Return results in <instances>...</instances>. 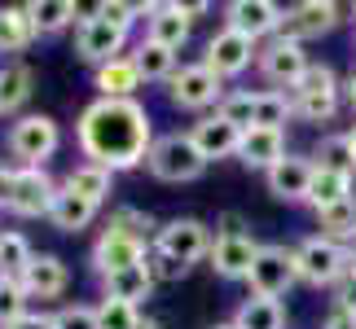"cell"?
<instances>
[{"mask_svg":"<svg viewBox=\"0 0 356 329\" xmlns=\"http://www.w3.org/2000/svg\"><path fill=\"white\" fill-rule=\"evenodd\" d=\"M75 145L84 162H97L106 171H128L141 167L149 145H154V123H149L141 101H111L97 97L84 106V115L75 123Z\"/></svg>","mask_w":356,"mask_h":329,"instance_id":"cell-1","label":"cell"},{"mask_svg":"<svg viewBox=\"0 0 356 329\" xmlns=\"http://www.w3.org/2000/svg\"><path fill=\"white\" fill-rule=\"evenodd\" d=\"M259 255V242L251 237V224L238 215V211H225L220 224H216V237H211V268L216 277L225 281H246L251 277V264Z\"/></svg>","mask_w":356,"mask_h":329,"instance_id":"cell-2","label":"cell"},{"mask_svg":"<svg viewBox=\"0 0 356 329\" xmlns=\"http://www.w3.org/2000/svg\"><path fill=\"white\" fill-rule=\"evenodd\" d=\"M145 167L163 185H189L207 171V158L198 154V145L189 141V132H163V136H154V145H149Z\"/></svg>","mask_w":356,"mask_h":329,"instance_id":"cell-3","label":"cell"},{"mask_svg":"<svg viewBox=\"0 0 356 329\" xmlns=\"http://www.w3.org/2000/svg\"><path fill=\"white\" fill-rule=\"evenodd\" d=\"M5 145H9L13 167H44L62 145V128L49 115H22V119L9 123Z\"/></svg>","mask_w":356,"mask_h":329,"instance_id":"cell-4","label":"cell"},{"mask_svg":"<svg viewBox=\"0 0 356 329\" xmlns=\"http://www.w3.org/2000/svg\"><path fill=\"white\" fill-rule=\"evenodd\" d=\"M295 264H299V281H308V285H317V290H339V281L348 277V251H343V242H334V237H304L299 242V251H295Z\"/></svg>","mask_w":356,"mask_h":329,"instance_id":"cell-5","label":"cell"},{"mask_svg":"<svg viewBox=\"0 0 356 329\" xmlns=\"http://www.w3.org/2000/svg\"><path fill=\"white\" fill-rule=\"evenodd\" d=\"M339 92H343V88H339V75L325 62H312L308 75L291 88L295 119H304V123H330L334 110H339Z\"/></svg>","mask_w":356,"mask_h":329,"instance_id":"cell-6","label":"cell"},{"mask_svg":"<svg viewBox=\"0 0 356 329\" xmlns=\"http://www.w3.org/2000/svg\"><path fill=\"white\" fill-rule=\"evenodd\" d=\"M154 251H163V255H172L176 264H185V268H194L198 259H207L211 255V228L202 224V219H189V215H181V219H168L159 233H154Z\"/></svg>","mask_w":356,"mask_h":329,"instance_id":"cell-7","label":"cell"},{"mask_svg":"<svg viewBox=\"0 0 356 329\" xmlns=\"http://www.w3.org/2000/svg\"><path fill=\"white\" fill-rule=\"evenodd\" d=\"M123 44H128V31H119L115 22L97 18V9L92 13H79L75 22V58L88 62V66H106L123 58Z\"/></svg>","mask_w":356,"mask_h":329,"instance_id":"cell-8","label":"cell"},{"mask_svg":"<svg viewBox=\"0 0 356 329\" xmlns=\"http://www.w3.org/2000/svg\"><path fill=\"white\" fill-rule=\"evenodd\" d=\"M168 97L176 110H220L225 101V79H216L202 62L194 66H176V75L168 79Z\"/></svg>","mask_w":356,"mask_h":329,"instance_id":"cell-9","label":"cell"},{"mask_svg":"<svg viewBox=\"0 0 356 329\" xmlns=\"http://www.w3.org/2000/svg\"><path fill=\"white\" fill-rule=\"evenodd\" d=\"M246 281H251V294H259V298H282L299 281L295 251H286V246H259Z\"/></svg>","mask_w":356,"mask_h":329,"instance_id":"cell-10","label":"cell"},{"mask_svg":"<svg viewBox=\"0 0 356 329\" xmlns=\"http://www.w3.org/2000/svg\"><path fill=\"white\" fill-rule=\"evenodd\" d=\"M259 75L268 79V84H277V88H295L299 79L308 75V49L304 44H295V40H282V35H273L264 49H259Z\"/></svg>","mask_w":356,"mask_h":329,"instance_id":"cell-11","label":"cell"},{"mask_svg":"<svg viewBox=\"0 0 356 329\" xmlns=\"http://www.w3.org/2000/svg\"><path fill=\"white\" fill-rule=\"evenodd\" d=\"M58 189H62V185H53V176H49L44 167H18V176H13L9 211L22 215V219H49Z\"/></svg>","mask_w":356,"mask_h":329,"instance_id":"cell-12","label":"cell"},{"mask_svg":"<svg viewBox=\"0 0 356 329\" xmlns=\"http://www.w3.org/2000/svg\"><path fill=\"white\" fill-rule=\"evenodd\" d=\"M255 58H259L255 40H246V35H238V31H229V26H220V31L207 40L202 66H207L216 79H234V75H242Z\"/></svg>","mask_w":356,"mask_h":329,"instance_id":"cell-13","label":"cell"},{"mask_svg":"<svg viewBox=\"0 0 356 329\" xmlns=\"http://www.w3.org/2000/svg\"><path fill=\"white\" fill-rule=\"evenodd\" d=\"M282 18H286V9L282 5H273V0H229L225 5V26L229 31H238L246 40H273L282 31Z\"/></svg>","mask_w":356,"mask_h":329,"instance_id":"cell-14","label":"cell"},{"mask_svg":"<svg viewBox=\"0 0 356 329\" xmlns=\"http://www.w3.org/2000/svg\"><path fill=\"white\" fill-rule=\"evenodd\" d=\"M145 255H149V246L145 237H132V233H123V228H106L97 246H92V268L102 272V277H111V272H123V268H136V264H145Z\"/></svg>","mask_w":356,"mask_h":329,"instance_id":"cell-15","label":"cell"},{"mask_svg":"<svg viewBox=\"0 0 356 329\" xmlns=\"http://www.w3.org/2000/svg\"><path fill=\"white\" fill-rule=\"evenodd\" d=\"M334 26H339V5H330V0H299V5L286 9L277 35L304 44V40H317L325 31H334Z\"/></svg>","mask_w":356,"mask_h":329,"instance_id":"cell-16","label":"cell"},{"mask_svg":"<svg viewBox=\"0 0 356 329\" xmlns=\"http://www.w3.org/2000/svg\"><path fill=\"white\" fill-rule=\"evenodd\" d=\"M312 171H317V162H312V158H304V154H286L277 167H268V171H264L268 194L277 198V202H308Z\"/></svg>","mask_w":356,"mask_h":329,"instance_id":"cell-17","label":"cell"},{"mask_svg":"<svg viewBox=\"0 0 356 329\" xmlns=\"http://www.w3.org/2000/svg\"><path fill=\"white\" fill-rule=\"evenodd\" d=\"M189 141L198 145V154L207 162H220V158H238V145H242V128H234L229 119L220 115H207L189 128Z\"/></svg>","mask_w":356,"mask_h":329,"instance_id":"cell-18","label":"cell"},{"mask_svg":"<svg viewBox=\"0 0 356 329\" xmlns=\"http://www.w3.org/2000/svg\"><path fill=\"white\" fill-rule=\"evenodd\" d=\"M286 158V132H273V128H246L242 132V145H238V162L242 167H255V171H268Z\"/></svg>","mask_w":356,"mask_h":329,"instance_id":"cell-19","label":"cell"},{"mask_svg":"<svg viewBox=\"0 0 356 329\" xmlns=\"http://www.w3.org/2000/svg\"><path fill=\"white\" fill-rule=\"evenodd\" d=\"M18 281H22L26 298H58L66 290V281H71V272H66V264L58 255H35Z\"/></svg>","mask_w":356,"mask_h":329,"instance_id":"cell-20","label":"cell"},{"mask_svg":"<svg viewBox=\"0 0 356 329\" xmlns=\"http://www.w3.org/2000/svg\"><path fill=\"white\" fill-rule=\"evenodd\" d=\"M145 40H154V44L172 49V53H181L185 40H189L185 9L181 5H154V9H149V18H145Z\"/></svg>","mask_w":356,"mask_h":329,"instance_id":"cell-21","label":"cell"},{"mask_svg":"<svg viewBox=\"0 0 356 329\" xmlns=\"http://www.w3.org/2000/svg\"><path fill=\"white\" fill-rule=\"evenodd\" d=\"M102 298H115V303H128V307H141L149 294H154V277H149L145 264L136 268H123V272H111V277H102Z\"/></svg>","mask_w":356,"mask_h":329,"instance_id":"cell-22","label":"cell"},{"mask_svg":"<svg viewBox=\"0 0 356 329\" xmlns=\"http://www.w3.org/2000/svg\"><path fill=\"white\" fill-rule=\"evenodd\" d=\"M92 84H97V92H102V97H111V101H132V92L141 88V75H136L132 58L123 53V58L97 66V79H92Z\"/></svg>","mask_w":356,"mask_h":329,"instance_id":"cell-23","label":"cell"},{"mask_svg":"<svg viewBox=\"0 0 356 329\" xmlns=\"http://www.w3.org/2000/svg\"><path fill=\"white\" fill-rule=\"evenodd\" d=\"M35 92V71L26 62H5L0 66V115H13L31 101Z\"/></svg>","mask_w":356,"mask_h":329,"instance_id":"cell-24","label":"cell"},{"mask_svg":"<svg viewBox=\"0 0 356 329\" xmlns=\"http://www.w3.org/2000/svg\"><path fill=\"white\" fill-rule=\"evenodd\" d=\"M128 58L136 66V75H141V84H168V79L176 75V53L154 44V40H141Z\"/></svg>","mask_w":356,"mask_h":329,"instance_id":"cell-25","label":"cell"},{"mask_svg":"<svg viewBox=\"0 0 356 329\" xmlns=\"http://www.w3.org/2000/svg\"><path fill=\"white\" fill-rule=\"evenodd\" d=\"M92 219H97V207H92V202H84L79 194H71V189H58L53 211H49L53 228H58V233H84Z\"/></svg>","mask_w":356,"mask_h":329,"instance_id":"cell-26","label":"cell"},{"mask_svg":"<svg viewBox=\"0 0 356 329\" xmlns=\"http://www.w3.org/2000/svg\"><path fill=\"white\" fill-rule=\"evenodd\" d=\"M62 189H71V194H79L84 202L102 207V202L111 198V189H115V171L97 167V162H79V167H71V176H66Z\"/></svg>","mask_w":356,"mask_h":329,"instance_id":"cell-27","label":"cell"},{"mask_svg":"<svg viewBox=\"0 0 356 329\" xmlns=\"http://www.w3.org/2000/svg\"><path fill=\"white\" fill-rule=\"evenodd\" d=\"M234 329H286V307L282 298H242L234 312Z\"/></svg>","mask_w":356,"mask_h":329,"instance_id":"cell-28","label":"cell"},{"mask_svg":"<svg viewBox=\"0 0 356 329\" xmlns=\"http://www.w3.org/2000/svg\"><path fill=\"white\" fill-rule=\"evenodd\" d=\"M26 13H31L35 35H58L71 22H79V5H75V0H31Z\"/></svg>","mask_w":356,"mask_h":329,"instance_id":"cell-29","label":"cell"},{"mask_svg":"<svg viewBox=\"0 0 356 329\" xmlns=\"http://www.w3.org/2000/svg\"><path fill=\"white\" fill-rule=\"evenodd\" d=\"M31 40H35V26H31L26 5H5L0 9V58H5V53L31 49Z\"/></svg>","mask_w":356,"mask_h":329,"instance_id":"cell-30","label":"cell"},{"mask_svg":"<svg viewBox=\"0 0 356 329\" xmlns=\"http://www.w3.org/2000/svg\"><path fill=\"white\" fill-rule=\"evenodd\" d=\"M295 119V97L282 88H264L255 97V128H273V132H286V123Z\"/></svg>","mask_w":356,"mask_h":329,"instance_id":"cell-31","label":"cell"},{"mask_svg":"<svg viewBox=\"0 0 356 329\" xmlns=\"http://www.w3.org/2000/svg\"><path fill=\"white\" fill-rule=\"evenodd\" d=\"M317 167L325 171H339V176H348V180H356V149L348 141V132H334V136H321V145H317Z\"/></svg>","mask_w":356,"mask_h":329,"instance_id":"cell-32","label":"cell"},{"mask_svg":"<svg viewBox=\"0 0 356 329\" xmlns=\"http://www.w3.org/2000/svg\"><path fill=\"white\" fill-rule=\"evenodd\" d=\"M343 198H352V180H348V176L325 171V167L312 171V185H308V207L312 211H325V207H334V202H343Z\"/></svg>","mask_w":356,"mask_h":329,"instance_id":"cell-33","label":"cell"},{"mask_svg":"<svg viewBox=\"0 0 356 329\" xmlns=\"http://www.w3.org/2000/svg\"><path fill=\"white\" fill-rule=\"evenodd\" d=\"M31 259H35V251H31V242H26L22 233H0V277L18 281Z\"/></svg>","mask_w":356,"mask_h":329,"instance_id":"cell-34","label":"cell"},{"mask_svg":"<svg viewBox=\"0 0 356 329\" xmlns=\"http://www.w3.org/2000/svg\"><path fill=\"white\" fill-rule=\"evenodd\" d=\"M317 224H321V237H334V242H348L356 233V194L334 202V207L317 211Z\"/></svg>","mask_w":356,"mask_h":329,"instance_id":"cell-35","label":"cell"},{"mask_svg":"<svg viewBox=\"0 0 356 329\" xmlns=\"http://www.w3.org/2000/svg\"><path fill=\"white\" fill-rule=\"evenodd\" d=\"M255 97L259 92H251V88H238V92H225V101H220V110L216 115L220 119H229L234 128H255Z\"/></svg>","mask_w":356,"mask_h":329,"instance_id":"cell-36","label":"cell"},{"mask_svg":"<svg viewBox=\"0 0 356 329\" xmlns=\"http://www.w3.org/2000/svg\"><path fill=\"white\" fill-rule=\"evenodd\" d=\"M141 307L115 303V298H102L97 303V329H141Z\"/></svg>","mask_w":356,"mask_h":329,"instance_id":"cell-37","label":"cell"},{"mask_svg":"<svg viewBox=\"0 0 356 329\" xmlns=\"http://www.w3.org/2000/svg\"><path fill=\"white\" fill-rule=\"evenodd\" d=\"M26 317V290L22 281H0V329Z\"/></svg>","mask_w":356,"mask_h":329,"instance_id":"cell-38","label":"cell"},{"mask_svg":"<svg viewBox=\"0 0 356 329\" xmlns=\"http://www.w3.org/2000/svg\"><path fill=\"white\" fill-rule=\"evenodd\" d=\"M149 9H154V5H123V0H106V5H97V18L115 22L119 31H128L136 18H149Z\"/></svg>","mask_w":356,"mask_h":329,"instance_id":"cell-39","label":"cell"},{"mask_svg":"<svg viewBox=\"0 0 356 329\" xmlns=\"http://www.w3.org/2000/svg\"><path fill=\"white\" fill-rule=\"evenodd\" d=\"M145 268H149V277H154V285H172V281H181L185 277V264H176L172 255H163V251H154L149 246V255H145Z\"/></svg>","mask_w":356,"mask_h":329,"instance_id":"cell-40","label":"cell"},{"mask_svg":"<svg viewBox=\"0 0 356 329\" xmlns=\"http://www.w3.org/2000/svg\"><path fill=\"white\" fill-rule=\"evenodd\" d=\"M53 329H97V307L66 303L62 312H53Z\"/></svg>","mask_w":356,"mask_h":329,"instance_id":"cell-41","label":"cell"},{"mask_svg":"<svg viewBox=\"0 0 356 329\" xmlns=\"http://www.w3.org/2000/svg\"><path fill=\"white\" fill-rule=\"evenodd\" d=\"M115 228H123V233H132V237H145V228H154V219H149L145 211H132V207H123V211H115V219H111Z\"/></svg>","mask_w":356,"mask_h":329,"instance_id":"cell-42","label":"cell"},{"mask_svg":"<svg viewBox=\"0 0 356 329\" xmlns=\"http://www.w3.org/2000/svg\"><path fill=\"white\" fill-rule=\"evenodd\" d=\"M334 303H339V307H348V312H356V268L348 272L343 281H339V290H334Z\"/></svg>","mask_w":356,"mask_h":329,"instance_id":"cell-43","label":"cell"},{"mask_svg":"<svg viewBox=\"0 0 356 329\" xmlns=\"http://www.w3.org/2000/svg\"><path fill=\"white\" fill-rule=\"evenodd\" d=\"M321 329H356V312H348V307H330V312H325V325Z\"/></svg>","mask_w":356,"mask_h":329,"instance_id":"cell-44","label":"cell"},{"mask_svg":"<svg viewBox=\"0 0 356 329\" xmlns=\"http://www.w3.org/2000/svg\"><path fill=\"white\" fill-rule=\"evenodd\" d=\"M13 176H18V167L0 162V207H9V198H13Z\"/></svg>","mask_w":356,"mask_h":329,"instance_id":"cell-45","label":"cell"},{"mask_svg":"<svg viewBox=\"0 0 356 329\" xmlns=\"http://www.w3.org/2000/svg\"><path fill=\"white\" fill-rule=\"evenodd\" d=\"M5 329H53V317H44V312H26L22 321H13Z\"/></svg>","mask_w":356,"mask_h":329,"instance_id":"cell-46","label":"cell"},{"mask_svg":"<svg viewBox=\"0 0 356 329\" xmlns=\"http://www.w3.org/2000/svg\"><path fill=\"white\" fill-rule=\"evenodd\" d=\"M343 251H348V268H356V233L343 242Z\"/></svg>","mask_w":356,"mask_h":329,"instance_id":"cell-47","label":"cell"},{"mask_svg":"<svg viewBox=\"0 0 356 329\" xmlns=\"http://www.w3.org/2000/svg\"><path fill=\"white\" fill-rule=\"evenodd\" d=\"M343 88H348V101H352V110H356V71L348 75V84H343Z\"/></svg>","mask_w":356,"mask_h":329,"instance_id":"cell-48","label":"cell"},{"mask_svg":"<svg viewBox=\"0 0 356 329\" xmlns=\"http://www.w3.org/2000/svg\"><path fill=\"white\" fill-rule=\"evenodd\" d=\"M141 329H163V325H159V321H149V317H145V321H141Z\"/></svg>","mask_w":356,"mask_h":329,"instance_id":"cell-49","label":"cell"},{"mask_svg":"<svg viewBox=\"0 0 356 329\" xmlns=\"http://www.w3.org/2000/svg\"><path fill=\"white\" fill-rule=\"evenodd\" d=\"M348 141H352V149H356V123H352V132H348Z\"/></svg>","mask_w":356,"mask_h":329,"instance_id":"cell-50","label":"cell"},{"mask_svg":"<svg viewBox=\"0 0 356 329\" xmlns=\"http://www.w3.org/2000/svg\"><path fill=\"white\" fill-rule=\"evenodd\" d=\"M211 329H234V321H225V325H211Z\"/></svg>","mask_w":356,"mask_h":329,"instance_id":"cell-51","label":"cell"},{"mask_svg":"<svg viewBox=\"0 0 356 329\" xmlns=\"http://www.w3.org/2000/svg\"><path fill=\"white\" fill-rule=\"evenodd\" d=\"M352 18H356V5H352Z\"/></svg>","mask_w":356,"mask_h":329,"instance_id":"cell-52","label":"cell"}]
</instances>
